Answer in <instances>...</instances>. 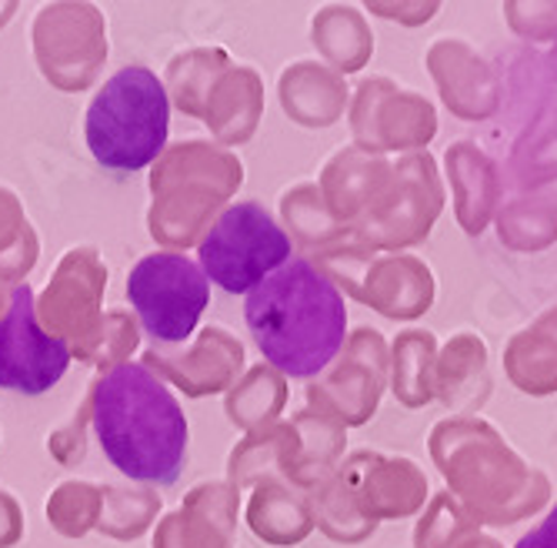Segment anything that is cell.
I'll list each match as a JSON object with an SVG mask.
<instances>
[{"label": "cell", "instance_id": "obj_1", "mask_svg": "<svg viewBox=\"0 0 557 548\" xmlns=\"http://www.w3.org/2000/svg\"><path fill=\"white\" fill-rule=\"evenodd\" d=\"M94 435L131 482L174 485L187 459V418L174 391L137 362L114 365L94 385Z\"/></svg>", "mask_w": 557, "mask_h": 548}, {"label": "cell", "instance_id": "obj_2", "mask_svg": "<svg viewBox=\"0 0 557 548\" xmlns=\"http://www.w3.org/2000/svg\"><path fill=\"white\" fill-rule=\"evenodd\" d=\"M244 321L261 355L287 378L321 375L347 338L344 294L304 258H290L247 294Z\"/></svg>", "mask_w": 557, "mask_h": 548}, {"label": "cell", "instance_id": "obj_3", "mask_svg": "<svg viewBox=\"0 0 557 548\" xmlns=\"http://www.w3.org/2000/svg\"><path fill=\"white\" fill-rule=\"evenodd\" d=\"M171 131V97L154 71L121 68L94 94L84 134L100 168L140 171L154 165Z\"/></svg>", "mask_w": 557, "mask_h": 548}, {"label": "cell", "instance_id": "obj_4", "mask_svg": "<svg viewBox=\"0 0 557 548\" xmlns=\"http://www.w3.org/2000/svg\"><path fill=\"white\" fill-rule=\"evenodd\" d=\"M197 252L208 281L227 294H250L294 258L287 231L258 202L231 205L200 238Z\"/></svg>", "mask_w": 557, "mask_h": 548}, {"label": "cell", "instance_id": "obj_5", "mask_svg": "<svg viewBox=\"0 0 557 548\" xmlns=\"http://www.w3.org/2000/svg\"><path fill=\"white\" fill-rule=\"evenodd\" d=\"M127 297L147 334L181 344L211 305V281L197 261L177 252L147 255L131 268Z\"/></svg>", "mask_w": 557, "mask_h": 548}, {"label": "cell", "instance_id": "obj_6", "mask_svg": "<svg viewBox=\"0 0 557 548\" xmlns=\"http://www.w3.org/2000/svg\"><path fill=\"white\" fill-rule=\"evenodd\" d=\"M71 368V348L64 338L37 325L34 291L14 288L8 315L0 318V388L17 394H44Z\"/></svg>", "mask_w": 557, "mask_h": 548}, {"label": "cell", "instance_id": "obj_7", "mask_svg": "<svg viewBox=\"0 0 557 548\" xmlns=\"http://www.w3.org/2000/svg\"><path fill=\"white\" fill-rule=\"evenodd\" d=\"M515 548H557V506L541 519L537 528H531Z\"/></svg>", "mask_w": 557, "mask_h": 548}]
</instances>
